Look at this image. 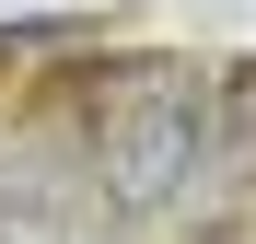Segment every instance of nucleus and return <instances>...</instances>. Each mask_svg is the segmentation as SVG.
<instances>
[{
  "instance_id": "obj_1",
  "label": "nucleus",
  "mask_w": 256,
  "mask_h": 244,
  "mask_svg": "<svg viewBox=\"0 0 256 244\" xmlns=\"http://www.w3.org/2000/svg\"><path fill=\"white\" fill-rule=\"evenodd\" d=\"M210 151H222V93L186 70V58H152L128 93L105 105V140H94V175L128 221L175 210V198L210 175Z\"/></svg>"
}]
</instances>
